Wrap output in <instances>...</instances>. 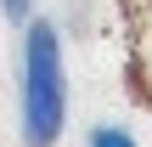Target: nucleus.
<instances>
[{
    "mask_svg": "<svg viewBox=\"0 0 152 147\" xmlns=\"http://www.w3.org/2000/svg\"><path fill=\"white\" fill-rule=\"evenodd\" d=\"M85 147H141V142H135L124 125H96V130L85 136Z\"/></svg>",
    "mask_w": 152,
    "mask_h": 147,
    "instance_id": "obj_2",
    "label": "nucleus"
},
{
    "mask_svg": "<svg viewBox=\"0 0 152 147\" xmlns=\"http://www.w3.org/2000/svg\"><path fill=\"white\" fill-rule=\"evenodd\" d=\"M68 125V57L51 17L23 23V74H17V130L23 147H56Z\"/></svg>",
    "mask_w": 152,
    "mask_h": 147,
    "instance_id": "obj_1",
    "label": "nucleus"
},
{
    "mask_svg": "<svg viewBox=\"0 0 152 147\" xmlns=\"http://www.w3.org/2000/svg\"><path fill=\"white\" fill-rule=\"evenodd\" d=\"M0 11H6V23H28L34 17V0H0Z\"/></svg>",
    "mask_w": 152,
    "mask_h": 147,
    "instance_id": "obj_3",
    "label": "nucleus"
}]
</instances>
